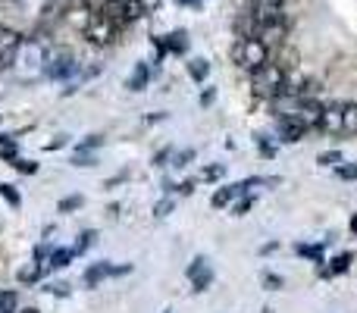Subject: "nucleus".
I'll return each instance as SVG.
<instances>
[{
    "instance_id": "c756f323",
    "label": "nucleus",
    "mask_w": 357,
    "mask_h": 313,
    "mask_svg": "<svg viewBox=\"0 0 357 313\" xmlns=\"http://www.w3.org/2000/svg\"><path fill=\"white\" fill-rule=\"evenodd\" d=\"M263 285H267V288H282V279L279 276H273V273H267V276H263Z\"/></svg>"
},
{
    "instance_id": "2f4dec72",
    "label": "nucleus",
    "mask_w": 357,
    "mask_h": 313,
    "mask_svg": "<svg viewBox=\"0 0 357 313\" xmlns=\"http://www.w3.org/2000/svg\"><path fill=\"white\" fill-rule=\"evenodd\" d=\"M170 210H172V201H160V204L154 207V213H157V217H166Z\"/></svg>"
},
{
    "instance_id": "20e7f679",
    "label": "nucleus",
    "mask_w": 357,
    "mask_h": 313,
    "mask_svg": "<svg viewBox=\"0 0 357 313\" xmlns=\"http://www.w3.org/2000/svg\"><path fill=\"white\" fill-rule=\"evenodd\" d=\"M44 72L51 79H69L75 72V57L66 47H53L51 53H44Z\"/></svg>"
},
{
    "instance_id": "79ce46f5",
    "label": "nucleus",
    "mask_w": 357,
    "mask_h": 313,
    "mask_svg": "<svg viewBox=\"0 0 357 313\" xmlns=\"http://www.w3.org/2000/svg\"><path fill=\"white\" fill-rule=\"evenodd\" d=\"M163 313H172V310H163Z\"/></svg>"
},
{
    "instance_id": "0eeeda50",
    "label": "nucleus",
    "mask_w": 357,
    "mask_h": 313,
    "mask_svg": "<svg viewBox=\"0 0 357 313\" xmlns=\"http://www.w3.org/2000/svg\"><path fill=\"white\" fill-rule=\"evenodd\" d=\"M257 38L267 44V51L285 47V38H289V23H285V16H282V19H276V23H269V25H261Z\"/></svg>"
},
{
    "instance_id": "f257e3e1",
    "label": "nucleus",
    "mask_w": 357,
    "mask_h": 313,
    "mask_svg": "<svg viewBox=\"0 0 357 313\" xmlns=\"http://www.w3.org/2000/svg\"><path fill=\"white\" fill-rule=\"evenodd\" d=\"M285 85H289V75L279 63H267L261 66L257 72H251V91L254 97H261V100H276V97L285 94Z\"/></svg>"
},
{
    "instance_id": "9d476101",
    "label": "nucleus",
    "mask_w": 357,
    "mask_h": 313,
    "mask_svg": "<svg viewBox=\"0 0 357 313\" xmlns=\"http://www.w3.org/2000/svg\"><path fill=\"white\" fill-rule=\"evenodd\" d=\"M307 128L295 120V116H279V138L285 144H295V141H304Z\"/></svg>"
},
{
    "instance_id": "7ed1b4c3",
    "label": "nucleus",
    "mask_w": 357,
    "mask_h": 313,
    "mask_svg": "<svg viewBox=\"0 0 357 313\" xmlns=\"http://www.w3.org/2000/svg\"><path fill=\"white\" fill-rule=\"evenodd\" d=\"M142 13H144V0H107L104 3V16L116 29L142 19Z\"/></svg>"
},
{
    "instance_id": "2eb2a0df",
    "label": "nucleus",
    "mask_w": 357,
    "mask_h": 313,
    "mask_svg": "<svg viewBox=\"0 0 357 313\" xmlns=\"http://www.w3.org/2000/svg\"><path fill=\"white\" fill-rule=\"evenodd\" d=\"M75 257V251L72 247H60V251H51V257H47V269H63V267H69V260Z\"/></svg>"
},
{
    "instance_id": "c9c22d12",
    "label": "nucleus",
    "mask_w": 357,
    "mask_h": 313,
    "mask_svg": "<svg viewBox=\"0 0 357 313\" xmlns=\"http://www.w3.org/2000/svg\"><path fill=\"white\" fill-rule=\"evenodd\" d=\"M51 291H53V295H66L69 285H51Z\"/></svg>"
},
{
    "instance_id": "412c9836",
    "label": "nucleus",
    "mask_w": 357,
    "mask_h": 313,
    "mask_svg": "<svg viewBox=\"0 0 357 313\" xmlns=\"http://www.w3.org/2000/svg\"><path fill=\"white\" fill-rule=\"evenodd\" d=\"M41 273H44V267H38V263H31V267L19 269V282H38V279H41Z\"/></svg>"
},
{
    "instance_id": "6ab92c4d",
    "label": "nucleus",
    "mask_w": 357,
    "mask_h": 313,
    "mask_svg": "<svg viewBox=\"0 0 357 313\" xmlns=\"http://www.w3.org/2000/svg\"><path fill=\"white\" fill-rule=\"evenodd\" d=\"M188 72H191L194 82H204L207 72H210V63L207 60H191V63H188Z\"/></svg>"
},
{
    "instance_id": "7c9ffc66",
    "label": "nucleus",
    "mask_w": 357,
    "mask_h": 313,
    "mask_svg": "<svg viewBox=\"0 0 357 313\" xmlns=\"http://www.w3.org/2000/svg\"><path fill=\"white\" fill-rule=\"evenodd\" d=\"M257 144H261V154H263V156H273V154H276V148H273V144H267V141H263V135H257Z\"/></svg>"
},
{
    "instance_id": "a211bd4d",
    "label": "nucleus",
    "mask_w": 357,
    "mask_h": 313,
    "mask_svg": "<svg viewBox=\"0 0 357 313\" xmlns=\"http://www.w3.org/2000/svg\"><path fill=\"white\" fill-rule=\"evenodd\" d=\"M16 304H19V295L16 291H0V313H16Z\"/></svg>"
},
{
    "instance_id": "4c0bfd02",
    "label": "nucleus",
    "mask_w": 357,
    "mask_h": 313,
    "mask_svg": "<svg viewBox=\"0 0 357 313\" xmlns=\"http://www.w3.org/2000/svg\"><path fill=\"white\" fill-rule=\"evenodd\" d=\"M263 3H273V7H282L285 0H263Z\"/></svg>"
},
{
    "instance_id": "1a4fd4ad",
    "label": "nucleus",
    "mask_w": 357,
    "mask_h": 313,
    "mask_svg": "<svg viewBox=\"0 0 357 313\" xmlns=\"http://www.w3.org/2000/svg\"><path fill=\"white\" fill-rule=\"evenodd\" d=\"M119 273H129V267H110L107 260L91 263V267L85 269V285H88V288H94V285H101L107 276H119Z\"/></svg>"
},
{
    "instance_id": "473e14b6",
    "label": "nucleus",
    "mask_w": 357,
    "mask_h": 313,
    "mask_svg": "<svg viewBox=\"0 0 357 313\" xmlns=\"http://www.w3.org/2000/svg\"><path fill=\"white\" fill-rule=\"evenodd\" d=\"M191 156H194V150H185V154H178V156H176V166H185L188 160H191Z\"/></svg>"
},
{
    "instance_id": "f8f14e48",
    "label": "nucleus",
    "mask_w": 357,
    "mask_h": 313,
    "mask_svg": "<svg viewBox=\"0 0 357 313\" xmlns=\"http://www.w3.org/2000/svg\"><path fill=\"white\" fill-rule=\"evenodd\" d=\"M160 57H163V53H185L188 51V35L185 31H172L170 38H166V41H160Z\"/></svg>"
},
{
    "instance_id": "f3484780",
    "label": "nucleus",
    "mask_w": 357,
    "mask_h": 313,
    "mask_svg": "<svg viewBox=\"0 0 357 313\" xmlns=\"http://www.w3.org/2000/svg\"><path fill=\"white\" fill-rule=\"evenodd\" d=\"M351 260H354V254H351V251L339 254V257H335V260H332V267H329V269H323V276H339V273H345V269L351 267Z\"/></svg>"
},
{
    "instance_id": "e433bc0d",
    "label": "nucleus",
    "mask_w": 357,
    "mask_h": 313,
    "mask_svg": "<svg viewBox=\"0 0 357 313\" xmlns=\"http://www.w3.org/2000/svg\"><path fill=\"white\" fill-rule=\"evenodd\" d=\"M191 188H194L191 182H182V185H178V191H182V194H191Z\"/></svg>"
},
{
    "instance_id": "b1692460",
    "label": "nucleus",
    "mask_w": 357,
    "mask_h": 313,
    "mask_svg": "<svg viewBox=\"0 0 357 313\" xmlns=\"http://www.w3.org/2000/svg\"><path fill=\"white\" fill-rule=\"evenodd\" d=\"M94 239H97V232H82V235H79V245L72 247L75 254H82V251H88L91 245H94Z\"/></svg>"
},
{
    "instance_id": "4468645a",
    "label": "nucleus",
    "mask_w": 357,
    "mask_h": 313,
    "mask_svg": "<svg viewBox=\"0 0 357 313\" xmlns=\"http://www.w3.org/2000/svg\"><path fill=\"white\" fill-rule=\"evenodd\" d=\"M150 79V69L148 63H135V72L129 75V91H144V85H148Z\"/></svg>"
},
{
    "instance_id": "ddd939ff",
    "label": "nucleus",
    "mask_w": 357,
    "mask_h": 313,
    "mask_svg": "<svg viewBox=\"0 0 357 313\" xmlns=\"http://www.w3.org/2000/svg\"><path fill=\"white\" fill-rule=\"evenodd\" d=\"M342 107V138H354L357 135V104H339Z\"/></svg>"
},
{
    "instance_id": "ea45409f",
    "label": "nucleus",
    "mask_w": 357,
    "mask_h": 313,
    "mask_svg": "<svg viewBox=\"0 0 357 313\" xmlns=\"http://www.w3.org/2000/svg\"><path fill=\"white\" fill-rule=\"evenodd\" d=\"M351 229H354V232H357V217H354V223H351Z\"/></svg>"
},
{
    "instance_id": "4be33fe9",
    "label": "nucleus",
    "mask_w": 357,
    "mask_h": 313,
    "mask_svg": "<svg viewBox=\"0 0 357 313\" xmlns=\"http://www.w3.org/2000/svg\"><path fill=\"white\" fill-rule=\"evenodd\" d=\"M82 194H72V198H63V201H60V213H72V210H79L82 207Z\"/></svg>"
},
{
    "instance_id": "dca6fc26",
    "label": "nucleus",
    "mask_w": 357,
    "mask_h": 313,
    "mask_svg": "<svg viewBox=\"0 0 357 313\" xmlns=\"http://www.w3.org/2000/svg\"><path fill=\"white\" fill-rule=\"evenodd\" d=\"M16 156H19V144H16V138H10V135H0V160L13 163Z\"/></svg>"
},
{
    "instance_id": "a19ab883",
    "label": "nucleus",
    "mask_w": 357,
    "mask_h": 313,
    "mask_svg": "<svg viewBox=\"0 0 357 313\" xmlns=\"http://www.w3.org/2000/svg\"><path fill=\"white\" fill-rule=\"evenodd\" d=\"M185 3H201V0H185Z\"/></svg>"
},
{
    "instance_id": "f704fd0d",
    "label": "nucleus",
    "mask_w": 357,
    "mask_h": 313,
    "mask_svg": "<svg viewBox=\"0 0 357 313\" xmlns=\"http://www.w3.org/2000/svg\"><path fill=\"white\" fill-rule=\"evenodd\" d=\"M213 97H216V91H213V88H210V91H204V97H201V104H204V107H207V104H213Z\"/></svg>"
},
{
    "instance_id": "a878e982",
    "label": "nucleus",
    "mask_w": 357,
    "mask_h": 313,
    "mask_svg": "<svg viewBox=\"0 0 357 313\" xmlns=\"http://www.w3.org/2000/svg\"><path fill=\"white\" fill-rule=\"evenodd\" d=\"M317 163L320 166H335V163H342V154H339V150H326V154L317 156Z\"/></svg>"
},
{
    "instance_id": "423d86ee",
    "label": "nucleus",
    "mask_w": 357,
    "mask_h": 313,
    "mask_svg": "<svg viewBox=\"0 0 357 313\" xmlns=\"http://www.w3.org/2000/svg\"><path fill=\"white\" fill-rule=\"evenodd\" d=\"M23 51V38H19V31L13 29H0V69L13 66L16 53Z\"/></svg>"
},
{
    "instance_id": "5701e85b",
    "label": "nucleus",
    "mask_w": 357,
    "mask_h": 313,
    "mask_svg": "<svg viewBox=\"0 0 357 313\" xmlns=\"http://www.w3.org/2000/svg\"><path fill=\"white\" fill-rule=\"evenodd\" d=\"M0 198H3V201H10V204H13V207H19V204H23V198H19V191H16L13 185H7V182L0 185Z\"/></svg>"
},
{
    "instance_id": "f03ea898",
    "label": "nucleus",
    "mask_w": 357,
    "mask_h": 313,
    "mask_svg": "<svg viewBox=\"0 0 357 313\" xmlns=\"http://www.w3.org/2000/svg\"><path fill=\"white\" fill-rule=\"evenodd\" d=\"M232 60L245 69V72H257L261 66L269 63V51L261 38H238L235 47H232Z\"/></svg>"
},
{
    "instance_id": "72a5a7b5",
    "label": "nucleus",
    "mask_w": 357,
    "mask_h": 313,
    "mask_svg": "<svg viewBox=\"0 0 357 313\" xmlns=\"http://www.w3.org/2000/svg\"><path fill=\"white\" fill-rule=\"evenodd\" d=\"M204 176H207V179H216V176H223V166H210Z\"/></svg>"
},
{
    "instance_id": "9b49d317",
    "label": "nucleus",
    "mask_w": 357,
    "mask_h": 313,
    "mask_svg": "<svg viewBox=\"0 0 357 313\" xmlns=\"http://www.w3.org/2000/svg\"><path fill=\"white\" fill-rule=\"evenodd\" d=\"M320 128H323V132H329V135H342V107H339V104L323 107Z\"/></svg>"
},
{
    "instance_id": "39448f33",
    "label": "nucleus",
    "mask_w": 357,
    "mask_h": 313,
    "mask_svg": "<svg viewBox=\"0 0 357 313\" xmlns=\"http://www.w3.org/2000/svg\"><path fill=\"white\" fill-rule=\"evenodd\" d=\"M113 35H116V25H113L104 13H91L88 25H85V38H88L91 44L104 47V44H110L113 41Z\"/></svg>"
},
{
    "instance_id": "58836bf2",
    "label": "nucleus",
    "mask_w": 357,
    "mask_h": 313,
    "mask_svg": "<svg viewBox=\"0 0 357 313\" xmlns=\"http://www.w3.org/2000/svg\"><path fill=\"white\" fill-rule=\"evenodd\" d=\"M19 313H38V310H35V307H29V310H19Z\"/></svg>"
},
{
    "instance_id": "cd10ccee",
    "label": "nucleus",
    "mask_w": 357,
    "mask_h": 313,
    "mask_svg": "<svg viewBox=\"0 0 357 313\" xmlns=\"http://www.w3.org/2000/svg\"><path fill=\"white\" fill-rule=\"evenodd\" d=\"M251 207H254V198H245V201H238V204H235V217H245V213H248Z\"/></svg>"
},
{
    "instance_id": "c85d7f7f",
    "label": "nucleus",
    "mask_w": 357,
    "mask_h": 313,
    "mask_svg": "<svg viewBox=\"0 0 357 313\" xmlns=\"http://www.w3.org/2000/svg\"><path fill=\"white\" fill-rule=\"evenodd\" d=\"M335 172H339L342 179H357V166H335Z\"/></svg>"
},
{
    "instance_id": "aec40b11",
    "label": "nucleus",
    "mask_w": 357,
    "mask_h": 313,
    "mask_svg": "<svg viewBox=\"0 0 357 313\" xmlns=\"http://www.w3.org/2000/svg\"><path fill=\"white\" fill-rule=\"evenodd\" d=\"M295 251L301 254V257H310V260L323 263V247H320V245H298Z\"/></svg>"
},
{
    "instance_id": "6e6552de",
    "label": "nucleus",
    "mask_w": 357,
    "mask_h": 313,
    "mask_svg": "<svg viewBox=\"0 0 357 313\" xmlns=\"http://www.w3.org/2000/svg\"><path fill=\"white\" fill-rule=\"evenodd\" d=\"M188 279H191L194 291H207L210 282H213V269H210L207 257H194L191 267H188Z\"/></svg>"
},
{
    "instance_id": "393cba45",
    "label": "nucleus",
    "mask_w": 357,
    "mask_h": 313,
    "mask_svg": "<svg viewBox=\"0 0 357 313\" xmlns=\"http://www.w3.org/2000/svg\"><path fill=\"white\" fill-rule=\"evenodd\" d=\"M13 166L23 172V176H35V172H38V163H31V160H23V156H16Z\"/></svg>"
},
{
    "instance_id": "bb28decb",
    "label": "nucleus",
    "mask_w": 357,
    "mask_h": 313,
    "mask_svg": "<svg viewBox=\"0 0 357 313\" xmlns=\"http://www.w3.org/2000/svg\"><path fill=\"white\" fill-rule=\"evenodd\" d=\"M72 166H94V156H91V150H75Z\"/></svg>"
}]
</instances>
